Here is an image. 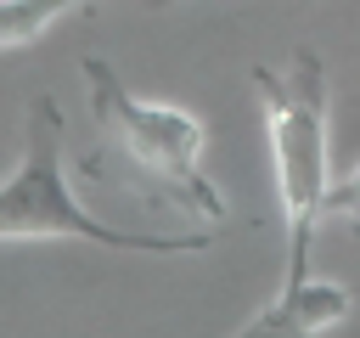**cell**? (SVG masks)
I'll use <instances>...</instances> for the list:
<instances>
[{
  "mask_svg": "<svg viewBox=\"0 0 360 338\" xmlns=\"http://www.w3.org/2000/svg\"><path fill=\"white\" fill-rule=\"evenodd\" d=\"M79 73L90 84V124H96V141L79 158L84 180H107L129 192L152 220L219 231L225 197L202 175V124L180 107L141 101L112 73L107 56H84Z\"/></svg>",
  "mask_w": 360,
  "mask_h": 338,
  "instance_id": "cell-1",
  "label": "cell"
},
{
  "mask_svg": "<svg viewBox=\"0 0 360 338\" xmlns=\"http://www.w3.org/2000/svg\"><path fill=\"white\" fill-rule=\"evenodd\" d=\"M101 242L124 254H197L219 231H135V225H107L90 208L73 203L68 175H62V107L56 96L28 101V130H22V163L11 180H0V242Z\"/></svg>",
  "mask_w": 360,
  "mask_h": 338,
  "instance_id": "cell-2",
  "label": "cell"
},
{
  "mask_svg": "<svg viewBox=\"0 0 360 338\" xmlns=\"http://www.w3.org/2000/svg\"><path fill=\"white\" fill-rule=\"evenodd\" d=\"M259 101H264V130H270V163H276V192L287 214V287L309 282V248L321 231V208L332 192L326 169V62L298 45L287 68H253Z\"/></svg>",
  "mask_w": 360,
  "mask_h": 338,
  "instance_id": "cell-3",
  "label": "cell"
},
{
  "mask_svg": "<svg viewBox=\"0 0 360 338\" xmlns=\"http://www.w3.org/2000/svg\"><path fill=\"white\" fill-rule=\"evenodd\" d=\"M349 310V287L338 282H281V293L236 332V338H315Z\"/></svg>",
  "mask_w": 360,
  "mask_h": 338,
  "instance_id": "cell-4",
  "label": "cell"
},
{
  "mask_svg": "<svg viewBox=\"0 0 360 338\" xmlns=\"http://www.w3.org/2000/svg\"><path fill=\"white\" fill-rule=\"evenodd\" d=\"M84 6H96V0H0V51L34 45L56 17L84 11Z\"/></svg>",
  "mask_w": 360,
  "mask_h": 338,
  "instance_id": "cell-5",
  "label": "cell"
},
{
  "mask_svg": "<svg viewBox=\"0 0 360 338\" xmlns=\"http://www.w3.org/2000/svg\"><path fill=\"white\" fill-rule=\"evenodd\" d=\"M321 225H349V231H354V242H360V163H354L349 175H338V180H332L326 208H321Z\"/></svg>",
  "mask_w": 360,
  "mask_h": 338,
  "instance_id": "cell-6",
  "label": "cell"
},
{
  "mask_svg": "<svg viewBox=\"0 0 360 338\" xmlns=\"http://www.w3.org/2000/svg\"><path fill=\"white\" fill-rule=\"evenodd\" d=\"M152 6H169V0H152Z\"/></svg>",
  "mask_w": 360,
  "mask_h": 338,
  "instance_id": "cell-7",
  "label": "cell"
}]
</instances>
